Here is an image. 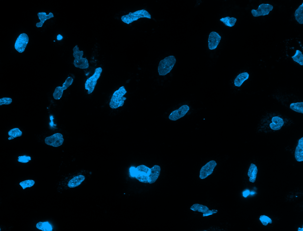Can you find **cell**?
<instances>
[{
  "label": "cell",
  "mask_w": 303,
  "mask_h": 231,
  "mask_svg": "<svg viewBox=\"0 0 303 231\" xmlns=\"http://www.w3.org/2000/svg\"><path fill=\"white\" fill-rule=\"evenodd\" d=\"M127 91L124 86H121L119 89L115 91L112 94L109 103V105L112 108L116 109L122 106L124 101L126 98L124 96L126 93Z\"/></svg>",
  "instance_id": "1"
},
{
  "label": "cell",
  "mask_w": 303,
  "mask_h": 231,
  "mask_svg": "<svg viewBox=\"0 0 303 231\" xmlns=\"http://www.w3.org/2000/svg\"><path fill=\"white\" fill-rule=\"evenodd\" d=\"M176 62L174 56H169L160 61L158 67V71L160 76H165L170 73Z\"/></svg>",
  "instance_id": "2"
},
{
  "label": "cell",
  "mask_w": 303,
  "mask_h": 231,
  "mask_svg": "<svg viewBox=\"0 0 303 231\" xmlns=\"http://www.w3.org/2000/svg\"><path fill=\"white\" fill-rule=\"evenodd\" d=\"M73 55L75 58L73 62L75 66L81 69L88 68L89 67L88 60L86 58L82 57L83 51H80L77 45L73 48Z\"/></svg>",
  "instance_id": "3"
},
{
  "label": "cell",
  "mask_w": 303,
  "mask_h": 231,
  "mask_svg": "<svg viewBox=\"0 0 303 231\" xmlns=\"http://www.w3.org/2000/svg\"><path fill=\"white\" fill-rule=\"evenodd\" d=\"M147 18L151 19V15L146 10L143 9L136 11L133 12H130L127 15H124L121 17L122 21L128 24L133 22L137 20L140 18Z\"/></svg>",
  "instance_id": "4"
},
{
  "label": "cell",
  "mask_w": 303,
  "mask_h": 231,
  "mask_svg": "<svg viewBox=\"0 0 303 231\" xmlns=\"http://www.w3.org/2000/svg\"><path fill=\"white\" fill-rule=\"evenodd\" d=\"M102 71L101 67L96 68L93 75L86 80L85 84V88L88 90V94H91L94 91L97 81L101 76Z\"/></svg>",
  "instance_id": "5"
},
{
  "label": "cell",
  "mask_w": 303,
  "mask_h": 231,
  "mask_svg": "<svg viewBox=\"0 0 303 231\" xmlns=\"http://www.w3.org/2000/svg\"><path fill=\"white\" fill-rule=\"evenodd\" d=\"M150 168L142 165L136 168L135 177L139 181L144 183H149V176L150 174Z\"/></svg>",
  "instance_id": "6"
},
{
  "label": "cell",
  "mask_w": 303,
  "mask_h": 231,
  "mask_svg": "<svg viewBox=\"0 0 303 231\" xmlns=\"http://www.w3.org/2000/svg\"><path fill=\"white\" fill-rule=\"evenodd\" d=\"M29 41V37L25 33L20 34L17 38L14 45L15 49L19 52L24 51Z\"/></svg>",
  "instance_id": "7"
},
{
  "label": "cell",
  "mask_w": 303,
  "mask_h": 231,
  "mask_svg": "<svg viewBox=\"0 0 303 231\" xmlns=\"http://www.w3.org/2000/svg\"><path fill=\"white\" fill-rule=\"evenodd\" d=\"M73 79L71 76L68 77L63 84L62 86L57 87L53 94L54 98L56 100H59L62 97L63 91L66 89L72 83Z\"/></svg>",
  "instance_id": "8"
},
{
  "label": "cell",
  "mask_w": 303,
  "mask_h": 231,
  "mask_svg": "<svg viewBox=\"0 0 303 231\" xmlns=\"http://www.w3.org/2000/svg\"><path fill=\"white\" fill-rule=\"evenodd\" d=\"M64 140L62 135L60 133H57L46 137L44 141L46 145L57 147L62 145Z\"/></svg>",
  "instance_id": "9"
},
{
  "label": "cell",
  "mask_w": 303,
  "mask_h": 231,
  "mask_svg": "<svg viewBox=\"0 0 303 231\" xmlns=\"http://www.w3.org/2000/svg\"><path fill=\"white\" fill-rule=\"evenodd\" d=\"M273 9V6L270 4H262L258 6L257 9H252L251 12L254 17L264 16L268 15L270 12Z\"/></svg>",
  "instance_id": "10"
},
{
  "label": "cell",
  "mask_w": 303,
  "mask_h": 231,
  "mask_svg": "<svg viewBox=\"0 0 303 231\" xmlns=\"http://www.w3.org/2000/svg\"><path fill=\"white\" fill-rule=\"evenodd\" d=\"M217 164L215 161L212 160L203 166L200 171V178L203 179L211 174Z\"/></svg>",
  "instance_id": "11"
},
{
  "label": "cell",
  "mask_w": 303,
  "mask_h": 231,
  "mask_svg": "<svg viewBox=\"0 0 303 231\" xmlns=\"http://www.w3.org/2000/svg\"><path fill=\"white\" fill-rule=\"evenodd\" d=\"M189 110V108L188 105H183L178 109L172 112L169 116V118L172 121H176L183 117Z\"/></svg>",
  "instance_id": "12"
},
{
  "label": "cell",
  "mask_w": 303,
  "mask_h": 231,
  "mask_svg": "<svg viewBox=\"0 0 303 231\" xmlns=\"http://www.w3.org/2000/svg\"><path fill=\"white\" fill-rule=\"evenodd\" d=\"M221 37L217 32L212 31L209 33L208 38V46L210 50L216 48L220 42Z\"/></svg>",
  "instance_id": "13"
},
{
  "label": "cell",
  "mask_w": 303,
  "mask_h": 231,
  "mask_svg": "<svg viewBox=\"0 0 303 231\" xmlns=\"http://www.w3.org/2000/svg\"><path fill=\"white\" fill-rule=\"evenodd\" d=\"M190 209L194 211H198L202 213L203 216L211 215L214 213H217V210L213 209L210 210L207 206L197 203L193 205L190 207Z\"/></svg>",
  "instance_id": "14"
},
{
  "label": "cell",
  "mask_w": 303,
  "mask_h": 231,
  "mask_svg": "<svg viewBox=\"0 0 303 231\" xmlns=\"http://www.w3.org/2000/svg\"><path fill=\"white\" fill-rule=\"evenodd\" d=\"M150 173L149 176V183L152 184L155 182L159 177L161 170L160 167L155 165L150 168Z\"/></svg>",
  "instance_id": "15"
},
{
  "label": "cell",
  "mask_w": 303,
  "mask_h": 231,
  "mask_svg": "<svg viewBox=\"0 0 303 231\" xmlns=\"http://www.w3.org/2000/svg\"><path fill=\"white\" fill-rule=\"evenodd\" d=\"M295 157L297 161H303V137L299 139L295 152Z\"/></svg>",
  "instance_id": "16"
},
{
  "label": "cell",
  "mask_w": 303,
  "mask_h": 231,
  "mask_svg": "<svg viewBox=\"0 0 303 231\" xmlns=\"http://www.w3.org/2000/svg\"><path fill=\"white\" fill-rule=\"evenodd\" d=\"M271 121L272 122L270 123L269 126L270 128L274 130H280L284 123L283 119L277 116L273 117Z\"/></svg>",
  "instance_id": "17"
},
{
  "label": "cell",
  "mask_w": 303,
  "mask_h": 231,
  "mask_svg": "<svg viewBox=\"0 0 303 231\" xmlns=\"http://www.w3.org/2000/svg\"><path fill=\"white\" fill-rule=\"evenodd\" d=\"M38 16L40 22L36 24V26L38 28L41 27L46 20L54 17V15L51 12H50L48 15L44 12H39L37 14Z\"/></svg>",
  "instance_id": "18"
},
{
  "label": "cell",
  "mask_w": 303,
  "mask_h": 231,
  "mask_svg": "<svg viewBox=\"0 0 303 231\" xmlns=\"http://www.w3.org/2000/svg\"><path fill=\"white\" fill-rule=\"evenodd\" d=\"M85 179V177L83 175L76 176L69 181L68 184V186L70 188H73L78 186Z\"/></svg>",
  "instance_id": "19"
},
{
  "label": "cell",
  "mask_w": 303,
  "mask_h": 231,
  "mask_svg": "<svg viewBox=\"0 0 303 231\" xmlns=\"http://www.w3.org/2000/svg\"><path fill=\"white\" fill-rule=\"evenodd\" d=\"M249 75L246 72L241 73L238 75L234 80L235 85L237 87H240L243 83L248 79Z\"/></svg>",
  "instance_id": "20"
},
{
  "label": "cell",
  "mask_w": 303,
  "mask_h": 231,
  "mask_svg": "<svg viewBox=\"0 0 303 231\" xmlns=\"http://www.w3.org/2000/svg\"><path fill=\"white\" fill-rule=\"evenodd\" d=\"M257 171L256 166L253 163H251L248 173V175L249 177V180L250 182H255Z\"/></svg>",
  "instance_id": "21"
},
{
  "label": "cell",
  "mask_w": 303,
  "mask_h": 231,
  "mask_svg": "<svg viewBox=\"0 0 303 231\" xmlns=\"http://www.w3.org/2000/svg\"><path fill=\"white\" fill-rule=\"evenodd\" d=\"M294 16L295 19L299 24H303V3L295 10Z\"/></svg>",
  "instance_id": "22"
},
{
  "label": "cell",
  "mask_w": 303,
  "mask_h": 231,
  "mask_svg": "<svg viewBox=\"0 0 303 231\" xmlns=\"http://www.w3.org/2000/svg\"><path fill=\"white\" fill-rule=\"evenodd\" d=\"M220 20L223 22L225 25L231 27L234 25L236 22L237 19L234 17H230L227 16L221 18Z\"/></svg>",
  "instance_id": "23"
},
{
  "label": "cell",
  "mask_w": 303,
  "mask_h": 231,
  "mask_svg": "<svg viewBox=\"0 0 303 231\" xmlns=\"http://www.w3.org/2000/svg\"><path fill=\"white\" fill-rule=\"evenodd\" d=\"M8 134L10 136L8 138V139L10 140L17 137L21 136L22 132L18 128H15L10 130L8 132Z\"/></svg>",
  "instance_id": "24"
},
{
  "label": "cell",
  "mask_w": 303,
  "mask_h": 231,
  "mask_svg": "<svg viewBox=\"0 0 303 231\" xmlns=\"http://www.w3.org/2000/svg\"><path fill=\"white\" fill-rule=\"evenodd\" d=\"M36 227L38 229L43 231H52V228L51 225L47 222H39Z\"/></svg>",
  "instance_id": "25"
},
{
  "label": "cell",
  "mask_w": 303,
  "mask_h": 231,
  "mask_svg": "<svg viewBox=\"0 0 303 231\" xmlns=\"http://www.w3.org/2000/svg\"><path fill=\"white\" fill-rule=\"evenodd\" d=\"M290 108L292 110L299 113H303V102L291 103Z\"/></svg>",
  "instance_id": "26"
},
{
  "label": "cell",
  "mask_w": 303,
  "mask_h": 231,
  "mask_svg": "<svg viewBox=\"0 0 303 231\" xmlns=\"http://www.w3.org/2000/svg\"><path fill=\"white\" fill-rule=\"evenodd\" d=\"M293 60L301 65H303V55L302 52L296 50L294 55L291 57Z\"/></svg>",
  "instance_id": "27"
},
{
  "label": "cell",
  "mask_w": 303,
  "mask_h": 231,
  "mask_svg": "<svg viewBox=\"0 0 303 231\" xmlns=\"http://www.w3.org/2000/svg\"><path fill=\"white\" fill-rule=\"evenodd\" d=\"M35 182L34 180L31 179L27 180L20 182V185L22 187L23 189H25L27 187H30L34 185Z\"/></svg>",
  "instance_id": "28"
},
{
  "label": "cell",
  "mask_w": 303,
  "mask_h": 231,
  "mask_svg": "<svg viewBox=\"0 0 303 231\" xmlns=\"http://www.w3.org/2000/svg\"><path fill=\"white\" fill-rule=\"evenodd\" d=\"M260 220L263 225L265 226L267 225L268 223L271 224L272 222L271 219L265 215H261L260 217Z\"/></svg>",
  "instance_id": "29"
},
{
  "label": "cell",
  "mask_w": 303,
  "mask_h": 231,
  "mask_svg": "<svg viewBox=\"0 0 303 231\" xmlns=\"http://www.w3.org/2000/svg\"><path fill=\"white\" fill-rule=\"evenodd\" d=\"M12 102V99L9 97H3L0 99V105H8Z\"/></svg>",
  "instance_id": "30"
},
{
  "label": "cell",
  "mask_w": 303,
  "mask_h": 231,
  "mask_svg": "<svg viewBox=\"0 0 303 231\" xmlns=\"http://www.w3.org/2000/svg\"><path fill=\"white\" fill-rule=\"evenodd\" d=\"M31 160L30 156L23 155L18 157V161L23 163H26Z\"/></svg>",
  "instance_id": "31"
},
{
  "label": "cell",
  "mask_w": 303,
  "mask_h": 231,
  "mask_svg": "<svg viewBox=\"0 0 303 231\" xmlns=\"http://www.w3.org/2000/svg\"><path fill=\"white\" fill-rule=\"evenodd\" d=\"M130 174L132 177H135L136 173V168L132 167L130 169Z\"/></svg>",
  "instance_id": "32"
},
{
  "label": "cell",
  "mask_w": 303,
  "mask_h": 231,
  "mask_svg": "<svg viewBox=\"0 0 303 231\" xmlns=\"http://www.w3.org/2000/svg\"><path fill=\"white\" fill-rule=\"evenodd\" d=\"M249 192L248 190H247L243 192V195L245 197H246L249 194Z\"/></svg>",
  "instance_id": "33"
},
{
  "label": "cell",
  "mask_w": 303,
  "mask_h": 231,
  "mask_svg": "<svg viewBox=\"0 0 303 231\" xmlns=\"http://www.w3.org/2000/svg\"><path fill=\"white\" fill-rule=\"evenodd\" d=\"M62 36L60 34H59L57 36V39L58 40H60L62 39Z\"/></svg>",
  "instance_id": "34"
},
{
  "label": "cell",
  "mask_w": 303,
  "mask_h": 231,
  "mask_svg": "<svg viewBox=\"0 0 303 231\" xmlns=\"http://www.w3.org/2000/svg\"><path fill=\"white\" fill-rule=\"evenodd\" d=\"M303 228H302V229H300V228H299H299H298V231H303Z\"/></svg>",
  "instance_id": "35"
},
{
  "label": "cell",
  "mask_w": 303,
  "mask_h": 231,
  "mask_svg": "<svg viewBox=\"0 0 303 231\" xmlns=\"http://www.w3.org/2000/svg\"><path fill=\"white\" fill-rule=\"evenodd\" d=\"M254 193H254V192H251V194H254Z\"/></svg>",
  "instance_id": "36"
},
{
  "label": "cell",
  "mask_w": 303,
  "mask_h": 231,
  "mask_svg": "<svg viewBox=\"0 0 303 231\" xmlns=\"http://www.w3.org/2000/svg\"><path fill=\"white\" fill-rule=\"evenodd\" d=\"M55 41H54V42H55Z\"/></svg>",
  "instance_id": "37"
}]
</instances>
